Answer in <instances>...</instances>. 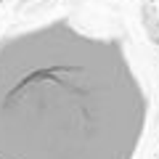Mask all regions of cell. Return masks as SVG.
Wrapping results in <instances>:
<instances>
[{
	"instance_id": "obj_1",
	"label": "cell",
	"mask_w": 159,
	"mask_h": 159,
	"mask_svg": "<svg viewBox=\"0 0 159 159\" xmlns=\"http://www.w3.org/2000/svg\"><path fill=\"white\" fill-rule=\"evenodd\" d=\"M151 96L111 34L56 16L0 37V159H138Z\"/></svg>"
},
{
	"instance_id": "obj_2",
	"label": "cell",
	"mask_w": 159,
	"mask_h": 159,
	"mask_svg": "<svg viewBox=\"0 0 159 159\" xmlns=\"http://www.w3.org/2000/svg\"><path fill=\"white\" fill-rule=\"evenodd\" d=\"M3 3H6V0H0V6H3Z\"/></svg>"
}]
</instances>
